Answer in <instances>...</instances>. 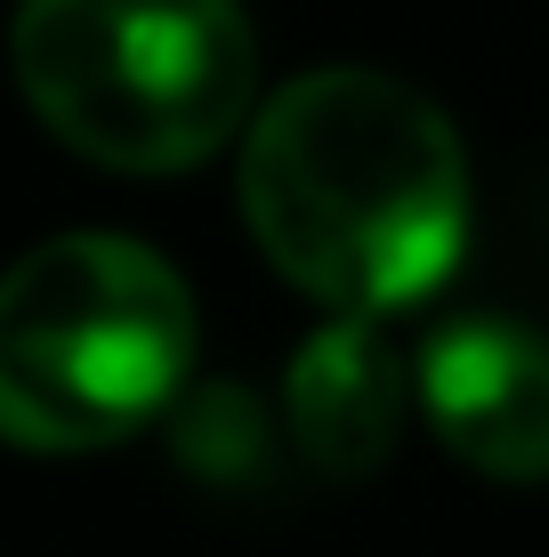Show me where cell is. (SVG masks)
Here are the masks:
<instances>
[{
  "mask_svg": "<svg viewBox=\"0 0 549 557\" xmlns=\"http://www.w3.org/2000/svg\"><path fill=\"white\" fill-rule=\"evenodd\" d=\"M242 226L332 315H396L469 243V162L437 98L372 65L283 82L242 138Z\"/></svg>",
  "mask_w": 549,
  "mask_h": 557,
  "instance_id": "1",
  "label": "cell"
},
{
  "mask_svg": "<svg viewBox=\"0 0 549 557\" xmlns=\"http://www.w3.org/2000/svg\"><path fill=\"white\" fill-rule=\"evenodd\" d=\"M9 65L49 138L129 178L211 162L259 98L242 0H16Z\"/></svg>",
  "mask_w": 549,
  "mask_h": 557,
  "instance_id": "2",
  "label": "cell"
},
{
  "mask_svg": "<svg viewBox=\"0 0 549 557\" xmlns=\"http://www.w3.org/2000/svg\"><path fill=\"white\" fill-rule=\"evenodd\" d=\"M195 299L129 235H57L0 275V436L98 453L186 396Z\"/></svg>",
  "mask_w": 549,
  "mask_h": 557,
  "instance_id": "3",
  "label": "cell"
},
{
  "mask_svg": "<svg viewBox=\"0 0 549 557\" xmlns=\"http://www.w3.org/2000/svg\"><path fill=\"white\" fill-rule=\"evenodd\" d=\"M428 429L477 476L549 485V339L501 315H461L428 332L412 363Z\"/></svg>",
  "mask_w": 549,
  "mask_h": 557,
  "instance_id": "4",
  "label": "cell"
},
{
  "mask_svg": "<svg viewBox=\"0 0 549 557\" xmlns=\"http://www.w3.org/2000/svg\"><path fill=\"white\" fill-rule=\"evenodd\" d=\"M283 420H291L299 460L324 476H372L404 436V363H396L380 315H332L324 332L299 339L291 380H283Z\"/></svg>",
  "mask_w": 549,
  "mask_h": 557,
  "instance_id": "5",
  "label": "cell"
},
{
  "mask_svg": "<svg viewBox=\"0 0 549 557\" xmlns=\"http://www.w3.org/2000/svg\"><path fill=\"white\" fill-rule=\"evenodd\" d=\"M170 412H178L170 420V453H178L186 476H202V485H267L275 429H267V412H259L251 388L211 380V388L178 396Z\"/></svg>",
  "mask_w": 549,
  "mask_h": 557,
  "instance_id": "6",
  "label": "cell"
}]
</instances>
